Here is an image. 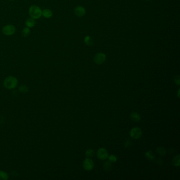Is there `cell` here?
Listing matches in <instances>:
<instances>
[{"instance_id": "6da1fadb", "label": "cell", "mask_w": 180, "mask_h": 180, "mask_svg": "<svg viewBox=\"0 0 180 180\" xmlns=\"http://www.w3.org/2000/svg\"><path fill=\"white\" fill-rule=\"evenodd\" d=\"M42 9L38 5H32L29 9V14L34 20L40 19L42 16Z\"/></svg>"}, {"instance_id": "7a4b0ae2", "label": "cell", "mask_w": 180, "mask_h": 180, "mask_svg": "<svg viewBox=\"0 0 180 180\" xmlns=\"http://www.w3.org/2000/svg\"><path fill=\"white\" fill-rule=\"evenodd\" d=\"M18 85V80L13 76L8 77L4 80V86L9 89H14Z\"/></svg>"}, {"instance_id": "3957f363", "label": "cell", "mask_w": 180, "mask_h": 180, "mask_svg": "<svg viewBox=\"0 0 180 180\" xmlns=\"http://www.w3.org/2000/svg\"><path fill=\"white\" fill-rule=\"evenodd\" d=\"M16 28L14 25L7 24L4 26L2 29V32L4 35L7 36H11L15 34Z\"/></svg>"}, {"instance_id": "277c9868", "label": "cell", "mask_w": 180, "mask_h": 180, "mask_svg": "<svg viewBox=\"0 0 180 180\" xmlns=\"http://www.w3.org/2000/svg\"><path fill=\"white\" fill-rule=\"evenodd\" d=\"M142 135V131L140 128L135 127L133 128L129 131V135L132 139H137L141 137Z\"/></svg>"}, {"instance_id": "5b68a950", "label": "cell", "mask_w": 180, "mask_h": 180, "mask_svg": "<svg viewBox=\"0 0 180 180\" xmlns=\"http://www.w3.org/2000/svg\"><path fill=\"white\" fill-rule=\"evenodd\" d=\"M97 155L99 159L101 160H105L108 158V152L105 148L101 147L98 150Z\"/></svg>"}, {"instance_id": "8992f818", "label": "cell", "mask_w": 180, "mask_h": 180, "mask_svg": "<svg viewBox=\"0 0 180 180\" xmlns=\"http://www.w3.org/2000/svg\"><path fill=\"white\" fill-rule=\"evenodd\" d=\"M94 166V161L89 158H87L83 162V168L87 171H90L91 169H93Z\"/></svg>"}, {"instance_id": "52a82bcc", "label": "cell", "mask_w": 180, "mask_h": 180, "mask_svg": "<svg viewBox=\"0 0 180 180\" xmlns=\"http://www.w3.org/2000/svg\"><path fill=\"white\" fill-rule=\"evenodd\" d=\"M106 55L103 53H98L94 57V62L98 64H103L106 60Z\"/></svg>"}, {"instance_id": "ba28073f", "label": "cell", "mask_w": 180, "mask_h": 180, "mask_svg": "<svg viewBox=\"0 0 180 180\" xmlns=\"http://www.w3.org/2000/svg\"><path fill=\"white\" fill-rule=\"evenodd\" d=\"M74 13L76 15L79 17H81L85 14L86 13V10L85 8L81 7V6H78L74 9Z\"/></svg>"}, {"instance_id": "9c48e42d", "label": "cell", "mask_w": 180, "mask_h": 180, "mask_svg": "<svg viewBox=\"0 0 180 180\" xmlns=\"http://www.w3.org/2000/svg\"><path fill=\"white\" fill-rule=\"evenodd\" d=\"M53 11L49 9H45L42 11V16H43L45 18L50 19L53 16Z\"/></svg>"}, {"instance_id": "30bf717a", "label": "cell", "mask_w": 180, "mask_h": 180, "mask_svg": "<svg viewBox=\"0 0 180 180\" xmlns=\"http://www.w3.org/2000/svg\"><path fill=\"white\" fill-rule=\"evenodd\" d=\"M25 24H26V27H28L29 28H32L35 24V20L31 18H28V19H26Z\"/></svg>"}, {"instance_id": "8fae6325", "label": "cell", "mask_w": 180, "mask_h": 180, "mask_svg": "<svg viewBox=\"0 0 180 180\" xmlns=\"http://www.w3.org/2000/svg\"><path fill=\"white\" fill-rule=\"evenodd\" d=\"M131 120L135 122H139L141 120V116L139 113L137 112H133L131 114Z\"/></svg>"}, {"instance_id": "7c38bea8", "label": "cell", "mask_w": 180, "mask_h": 180, "mask_svg": "<svg viewBox=\"0 0 180 180\" xmlns=\"http://www.w3.org/2000/svg\"><path fill=\"white\" fill-rule=\"evenodd\" d=\"M145 156L148 160H150V161H153L155 158L154 153L150 150L147 151L145 153Z\"/></svg>"}, {"instance_id": "4fadbf2b", "label": "cell", "mask_w": 180, "mask_h": 180, "mask_svg": "<svg viewBox=\"0 0 180 180\" xmlns=\"http://www.w3.org/2000/svg\"><path fill=\"white\" fill-rule=\"evenodd\" d=\"M104 169L106 172H109L112 170L113 168V165L112 164L111 162H106L103 165Z\"/></svg>"}, {"instance_id": "5bb4252c", "label": "cell", "mask_w": 180, "mask_h": 180, "mask_svg": "<svg viewBox=\"0 0 180 180\" xmlns=\"http://www.w3.org/2000/svg\"><path fill=\"white\" fill-rule=\"evenodd\" d=\"M173 164L176 167L180 166V155H177L173 158L172 160Z\"/></svg>"}, {"instance_id": "9a60e30c", "label": "cell", "mask_w": 180, "mask_h": 180, "mask_svg": "<svg viewBox=\"0 0 180 180\" xmlns=\"http://www.w3.org/2000/svg\"><path fill=\"white\" fill-rule=\"evenodd\" d=\"M30 33H31V31H30V29L28 27H25L23 29V30H22V35L24 37H26L28 36L29 35Z\"/></svg>"}, {"instance_id": "2e32d148", "label": "cell", "mask_w": 180, "mask_h": 180, "mask_svg": "<svg viewBox=\"0 0 180 180\" xmlns=\"http://www.w3.org/2000/svg\"><path fill=\"white\" fill-rule=\"evenodd\" d=\"M156 152L158 154L161 156H165L166 154V150L163 147H158L156 149Z\"/></svg>"}, {"instance_id": "e0dca14e", "label": "cell", "mask_w": 180, "mask_h": 180, "mask_svg": "<svg viewBox=\"0 0 180 180\" xmlns=\"http://www.w3.org/2000/svg\"><path fill=\"white\" fill-rule=\"evenodd\" d=\"M84 41H85V43L87 45H89V46H90V45H91L93 44V39H92V38L90 37V36H86L85 38Z\"/></svg>"}, {"instance_id": "ac0fdd59", "label": "cell", "mask_w": 180, "mask_h": 180, "mask_svg": "<svg viewBox=\"0 0 180 180\" xmlns=\"http://www.w3.org/2000/svg\"><path fill=\"white\" fill-rule=\"evenodd\" d=\"M9 178L8 174L2 171H0V180H7Z\"/></svg>"}, {"instance_id": "d6986e66", "label": "cell", "mask_w": 180, "mask_h": 180, "mask_svg": "<svg viewBox=\"0 0 180 180\" xmlns=\"http://www.w3.org/2000/svg\"><path fill=\"white\" fill-rule=\"evenodd\" d=\"M94 154H95L94 150H91V149L88 150L86 152V156L87 158H91L94 156Z\"/></svg>"}, {"instance_id": "ffe728a7", "label": "cell", "mask_w": 180, "mask_h": 180, "mask_svg": "<svg viewBox=\"0 0 180 180\" xmlns=\"http://www.w3.org/2000/svg\"><path fill=\"white\" fill-rule=\"evenodd\" d=\"M108 158L109 161L111 163H115L117 160V158L114 155H110L108 156Z\"/></svg>"}, {"instance_id": "44dd1931", "label": "cell", "mask_w": 180, "mask_h": 180, "mask_svg": "<svg viewBox=\"0 0 180 180\" xmlns=\"http://www.w3.org/2000/svg\"><path fill=\"white\" fill-rule=\"evenodd\" d=\"M19 90L21 92L26 93L28 91V87L25 86V85H22L19 87Z\"/></svg>"}, {"instance_id": "7402d4cb", "label": "cell", "mask_w": 180, "mask_h": 180, "mask_svg": "<svg viewBox=\"0 0 180 180\" xmlns=\"http://www.w3.org/2000/svg\"><path fill=\"white\" fill-rule=\"evenodd\" d=\"M174 82L177 85L179 86L180 85V77L179 76H176L174 78Z\"/></svg>"}, {"instance_id": "603a6c76", "label": "cell", "mask_w": 180, "mask_h": 180, "mask_svg": "<svg viewBox=\"0 0 180 180\" xmlns=\"http://www.w3.org/2000/svg\"><path fill=\"white\" fill-rule=\"evenodd\" d=\"M131 145V141L129 140H127L125 142V147H127L130 146Z\"/></svg>"}, {"instance_id": "cb8c5ba5", "label": "cell", "mask_w": 180, "mask_h": 180, "mask_svg": "<svg viewBox=\"0 0 180 180\" xmlns=\"http://www.w3.org/2000/svg\"><path fill=\"white\" fill-rule=\"evenodd\" d=\"M180 89H179L178 90V94H177V96H178V97H180Z\"/></svg>"}, {"instance_id": "d4e9b609", "label": "cell", "mask_w": 180, "mask_h": 180, "mask_svg": "<svg viewBox=\"0 0 180 180\" xmlns=\"http://www.w3.org/2000/svg\"><path fill=\"white\" fill-rule=\"evenodd\" d=\"M10 1H14V0H10Z\"/></svg>"}, {"instance_id": "484cf974", "label": "cell", "mask_w": 180, "mask_h": 180, "mask_svg": "<svg viewBox=\"0 0 180 180\" xmlns=\"http://www.w3.org/2000/svg\"><path fill=\"white\" fill-rule=\"evenodd\" d=\"M146 1H149V0H146Z\"/></svg>"}]
</instances>
